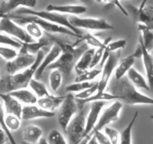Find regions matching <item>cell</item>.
<instances>
[{
	"mask_svg": "<svg viewBox=\"0 0 153 144\" xmlns=\"http://www.w3.org/2000/svg\"><path fill=\"white\" fill-rule=\"evenodd\" d=\"M53 44H56L62 49V53L57 59L56 61L51 65L48 69H57L63 75V78L68 79L71 75L76 62H77L80 56L89 48V46L86 44L76 46L74 43L68 42L64 39L58 37L53 34L46 33Z\"/></svg>",
	"mask_w": 153,
	"mask_h": 144,
	"instance_id": "1",
	"label": "cell"
},
{
	"mask_svg": "<svg viewBox=\"0 0 153 144\" xmlns=\"http://www.w3.org/2000/svg\"><path fill=\"white\" fill-rule=\"evenodd\" d=\"M110 93L117 97V99L123 104L130 106H153V98L142 93L128 79L124 77L120 80H110L108 86Z\"/></svg>",
	"mask_w": 153,
	"mask_h": 144,
	"instance_id": "2",
	"label": "cell"
},
{
	"mask_svg": "<svg viewBox=\"0 0 153 144\" xmlns=\"http://www.w3.org/2000/svg\"><path fill=\"white\" fill-rule=\"evenodd\" d=\"M45 54L40 50L36 54V60L31 67L15 74H7L0 78V93L8 94L15 90L24 89L29 86V83L34 78L35 72L43 60Z\"/></svg>",
	"mask_w": 153,
	"mask_h": 144,
	"instance_id": "3",
	"label": "cell"
},
{
	"mask_svg": "<svg viewBox=\"0 0 153 144\" xmlns=\"http://www.w3.org/2000/svg\"><path fill=\"white\" fill-rule=\"evenodd\" d=\"M9 17L11 20H14L17 24L23 26V25H26V23L29 22H33L38 24L42 29L44 32L48 34H58V35H68V36H74L77 39L80 38L78 35H76L71 30L68 29V28L64 27V26H59V25L55 24V23H51V22L45 20L44 19L40 18V17H35V16L32 15H20V14H11L7 15Z\"/></svg>",
	"mask_w": 153,
	"mask_h": 144,
	"instance_id": "4",
	"label": "cell"
},
{
	"mask_svg": "<svg viewBox=\"0 0 153 144\" xmlns=\"http://www.w3.org/2000/svg\"><path fill=\"white\" fill-rule=\"evenodd\" d=\"M15 14H20V15H32L35 17H40L45 20L51 22V23H55V24L59 25V26H64L68 28V29L71 30L79 36H81L83 35V32L81 30L76 29L74 26L71 25V23L69 21V18L67 15L59 14L56 12H51V11H46V10H42V11H36L34 9H29V8H21L17 9L14 11Z\"/></svg>",
	"mask_w": 153,
	"mask_h": 144,
	"instance_id": "5",
	"label": "cell"
},
{
	"mask_svg": "<svg viewBox=\"0 0 153 144\" xmlns=\"http://www.w3.org/2000/svg\"><path fill=\"white\" fill-rule=\"evenodd\" d=\"M86 114L84 107H79L77 114L69 123L65 134L70 144H80L83 140L86 124Z\"/></svg>",
	"mask_w": 153,
	"mask_h": 144,
	"instance_id": "6",
	"label": "cell"
},
{
	"mask_svg": "<svg viewBox=\"0 0 153 144\" xmlns=\"http://www.w3.org/2000/svg\"><path fill=\"white\" fill-rule=\"evenodd\" d=\"M79 107L74 95L68 93L65 96V99L59 108L58 122L63 132L65 133L69 123L77 114Z\"/></svg>",
	"mask_w": 153,
	"mask_h": 144,
	"instance_id": "7",
	"label": "cell"
},
{
	"mask_svg": "<svg viewBox=\"0 0 153 144\" xmlns=\"http://www.w3.org/2000/svg\"><path fill=\"white\" fill-rule=\"evenodd\" d=\"M69 21L72 26L79 30L85 29L88 31H110L115 29L113 25L104 18L71 16L69 18Z\"/></svg>",
	"mask_w": 153,
	"mask_h": 144,
	"instance_id": "8",
	"label": "cell"
},
{
	"mask_svg": "<svg viewBox=\"0 0 153 144\" xmlns=\"http://www.w3.org/2000/svg\"><path fill=\"white\" fill-rule=\"evenodd\" d=\"M0 32L9 35L22 44L35 42V40L28 35L25 28L17 24L7 15L0 19Z\"/></svg>",
	"mask_w": 153,
	"mask_h": 144,
	"instance_id": "9",
	"label": "cell"
},
{
	"mask_svg": "<svg viewBox=\"0 0 153 144\" xmlns=\"http://www.w3.org/2000/svg\"><path fill=\"white\" fill-rule=\"evenodd\" d=\"M35 60L36 55L29 53L22 45V48L19 50L17 56L6 62L5 71L8 74H15L31 67L35 63Z\"/></svg>",
	"mask_w": 153,
	"mask_h": 144,
	"instance_id": "10",
	"label": "cell"
},
{
	"mask_svg": "<svg viewBox=\"0 0 153 144\" xmlns=\"http://www.w3.org/2000/svg\"><path fill=\"white\" fill-rule=\"evenodd\" d=\"M123 107V104L119 100L113 101V103L106 107L101 112L99 120L94 128L92 134L97 131H102L104 128L117 121L120 118Z\"/></svg>",
	"mask_w": 153,
	"mask_h": 144,
	"instance_id": "11",
	"label": "cell"
},
{
	"mask_svg": "<svg viewBox=\"0 0 153 144\" xmlns=\"http://www.w3.org/2000/svg\"><path fill=\"white\" fill-rule=\"evenodd\" d=\"M120 56H121V50L110 53V56L102 67L101 78L98 81L97 93H102V92H105L106 89L107 88L110 80H111L112 76L114 73L115 69L117 68L118 63L120 62Z\"/></svg>",
	"mask_w": 153,
	"mask_h": 144,
	"instance_id": "12",
	"label": "cell"
},
{
	"mask_svg": "<svg viewBox=\"0 0 153 144\" xmlns=\"http://www.w3.org/2000/svg\"><path fill=\"white\" fill-rule=\"evenodd\" d=\"M125 8L134 23L143 25L153 30V6L146 5L140 8L133 5H127Z\"/></svg>",
	"mask_w": 153,
	"mask_h": 144,
	"instance_id": "13",
	"label": "cell"
},
{
	"mask_svg": "<svg viewBox=\"0 0 153 144\" xmlns=\"http://www.w3.org/2000/svg\"><path fill=\"white\" fill-rule=\"evenodd\" d=\"M141 56H142V48L139 45L133 53L127 56L126 58L120 60V62L118 63L114 71L115 80H120L123 77H126L128 71L132 67H134L133 65L134 64L135 59L140 58Z\"/></svg>",
	"mask_w": 153,
	"mask_h": 144,
	"instance_id": "14",
	"label": "cell"
},
{
	"mask_svg": "<svg viewBox=\"0 0 153 144\" xmlns=\"http://www.w3.org/2000/svg\"><path fill=\"white\" fill-rule=\"evenodd\" d=\"M105 104L106 101H95L91 103L90 109L86 116V130L83 135V139L92 134V131L99 120V117Z\"/></svg>",
	"mask_w": 153,
	"mask_h": 144,
	"instance_id": "15",
	"label": "cell"
},
{
	"mask_svg": "<svg viewBox=\"0 0 153 144\" xmlns=\"http://www.w3.org/2000/svg\"><path fill=\"white\" fill-rule=\"evenodd\" d=\"M61 53L62 49L60 48V47L56 44H53V46L51 48V49H50V50L48 51V53L45 56L40 65L38 66V69L35 72V76H34V78L36 79V80H40L42 76H43L45 71L48 69V68L51 65L53 64L56 61V59L59 58Z\"/></svg>",
	"mask_w": 153,
	"mask_h": 144,
	"instance_id": "16",
	"label": "cell"
},
{
	"mask_svg": "<svg viewBox=\"0 0 153 144\" xmlns=\"http://www.w3.org/2000/svg\"><path fill=\"white\" fill-rule=\"evenodd\" d=\"M36 5L37 0H8L0 5V15H8L21 8L34 9Z\"/></svg>",
	"mask_w": 153,
	"mask_h": 144,
	"instance_id": "17",
	"label": "cell"
},
{
	"mask_svg": "<svg viewBox=\"0 0 153 144\" xmlns=\"http://www.w3.org/2000/svg\"><path fill=\"white\" fill-rule=\"evenodd\" d=\"M55 112H50L42 109L37 104L24 105L22 111L21 120L31 121L38 119H50L55 117Z\"/></svg>",
	"mask_w": 153,
	"mask_h": 144,
	"instance_id": "18",
	"label": "cell"
},
{
	"mask_svg": "<svg viewBox=\"0 0 153 144\" xmlns=\"http://www.w3.org/2000/svg\"><path fill=\"white\" fill-rule=\"evenodd\" d=\"M46 11L51 12L59 13V14H70L71 16H78L84 14L87 11L86 6L83 5H56L49 4L47 6Z\"/></svg>",
	"mask_w": 153,
	"mask_h": 144,
	"instance_id": "19",
	"label": "cell"
},
{
	"mask_svg": "<svg viewBox=\"0 0 153 144\" xmlns=\"http://www.w3.org/2000/svg\"><path fill=\"white\" fill-rule=\"evenodd\" d=\"M0 98L3 102V107L6 114H12L21 119L23 104L10 94L0 93Z\"/></svg>",
	"mask_w": 153,
	"mask_h": 144,
	"instance_id": "20",
	"label": "cell"
},
{
	"mask_svg": "<svg viewBox=\"0 0 153 144\" xmlns=\"http://www.w3.org/2000/svg\"><path fill=\"white\" fill-rule=\"evenodd\" d=\"M65 95H49L44 98H38L37 105L45 111L50 112H55L56 110L59 109L63 102Z\"/></svg>",
	"mask_w": 153,
	"mask_h": 144,
	"instance_id": "21",
	"label": "cell"
},
{
	"mask_svg": "<svg viewBox=\"0 0 153 144\" xmlns=\"http://www.w3.org/2000/svg\"><path fill=\"white\" fill-rule=\"evenodd\" d=\"M44 131L41 127L35 125L26 126L23 130V140L28 144H38L43 138Z\"/></svg>",
	"mask_w": 153,
	"mask_h": 144,
	"instance_id": "22",
	"label": "cell"
},
{
	"mask_svg": "<svg viewBox=\"0 0 153 144\" xmlns=\"http://www.w3.org/2000/svg\"><path fill=\"white\" fill-rule=\"evenodd\" d=\"M139 45L142 48V58L143 63L144 70L146 75V80L148 81L150 91L153 92V56L151 53L148 52L144 48L143 45L139 40Z\"/></svg>",
	"mask_w": 153,
	"mask_h": 144,
	"instance_id": "23",
	"label": "cell"
},
{
	"mask_svg": "<svg viewBox=\"0 0 153 144\" xmlns=\"http://www.w3.org/2000/svg\"><path fill=\"white\" fill-rule=\"evenodd\" d=\"M95 48H88L78 59L77 62H76L74 66V71L76 72V74H82L86 71L90 69L91 62H92V57L95 53Z\"/></svg>",
	"mask_w": 153,
	"mask_h": 144,
	"instance_id": "24",
	"label": "cell"
},
{
	"mask_svg": "<svg viewBox=\"0 0 153 144\" xmlns=\"http://www.w3.org/2000/svg\"><path fill=\"white\" fill-rule=\"evenodd\" d=\"M8 94L14 97L22 104H24V105L36 104L38 99V97L34 94V92L30 89H28L27 88L15 90Z\"/></svg>",
	"mask_w": 153,
	"mask_h": 144,
	"instance_id": "25",
	"label": "cell"
},
{
	"mask_svg": "<svg viewBox=\"0 0 153 144\" xmlns=\"http://www.w3.org/2000/svg\"><path fill=\"white\" fill-rule=\"evenodd\" d=\"M126 77L129 80V81L137 88L140 89H145V90L150 91L149 86L146 78H145L142 74H140L136 68L132 67L126 74Z\"/></svg>",
	"mask_w": 153,
	"mask_h": 144,
	"instance_id": "26",
	"label": "cell"
},
{
	"mask_svg": "<svg viewBox=\"0 0 153 144\" xmlns=\"http://www.w3.org/2000/svg\"><path fill=\"white\" fill-rule=\"evenodd\" d=\"M137 29L140 32L139 40L148 52L151 53L153 50V30L143 25L138 24Z\"/></svg>",
	"mask_w": 153,
	"mask_h": 144,
	"instance_id": "27",
	"label": "cell"
},
{
	"mask_svg": "<svg viewBox=\"0 0 153 144\" xmlns=\"http://www.w3.org/2000/svg\"><path fill=\"white\" fill-rule=\"evenodd\" d=\"M126 45H127V42H126V39H119V40L111 41L106 46L105 49H104V54H103L102 59H101V61L100 62V65L103 67V65L106 62L107 59L109 58L111 53L121 50L122 49H123L126 46Z\"/></svg>",
	"mask_w": 153,
	"mask_h": 144,
	"instance_id": "28",
	"label": "cell"
},
{
	"mask_svg": "<svg viewBox=\"0 0 153 144\" xmlns=\"http://www.w3.org/2000/svg\"><path fill=\"white\" fill-rule=\"evenodd\" d=\"M52 43V41L50 39L48 35H44V37L40 40L35 41L32 43H23V47L31 54L36 55L43 48H47Z\"/></svg>",
	"mask_w": 153,
	"mask_h": 144,
	"instance_id": "29",
	"label": "cell"
},
{
	"mask_svg": "<svg viewBox=\"0 0 153 144\" xmlns=\"http://www.w3.org/2000/svg\"><path fill=\"white\" fill-rule=\"evenodd\" d=\"M137 117L138 111H135L128 125L120 132V143L119 144H132V130H133L134 125L136 122Z\"/></svg>",
	"mask_w": 153,
	"mask_h": 144,
	"instance_id": "30",
	"label": "cell"
},
{
	"mask_svg": "<svg viewBox=\"0 0 153 144\" xmlns=\"http://www.w3.org/2000/svg\"><path fill=\"white\" fill-rule=\"evenodd\" d=\"M82 42H84L86 45H87L88 46H90L91 48H95V49L101 48L104 45V41L100 40L97 36L94 35L91 32H86V33L84 34L83 33V35L77 39L76 42L74 43V45L77 46V45Z\"/></svg>",
	"mask_w": 153,
	"mask_h": 144,
	"instance_id": "31",
	"label": "cell"
},
{
	"mask_svg": "<svg viewBox=\"0 0 153 144\" xmlns=\"http://www.w3.org/2000/svg\"><path fill=\"white\" fill-rule=\"evenodd\" d=\"M29 86L31 90L34 92V94L38 97V98H44V97L51 95L45 83L41 82L39 80L32 78L29 82Z\"/></svg>",
	"mask_w": 153,
	"mask_h": 144,
	"instance_id": "32",
	"label": "cell"
},
{
	"mask_svg": "<svg viewBox=\"0 0 153 144\" xmlns=\"http://www.w3.org/2000/svg\"><path fill=\"white\" fill-rule=\"evenodd\" d=\"M63 81V75L57 69H52L49 75V83L53 92H56L62 86Z\"/></svg>",
	"mask_w": 153,
	"mask_h": 144,
	"instance_id": "33",
	"label": "cell"
},
{
	"mask_svg": "<svg viewBox=\"0 0 153 144\" xmlns=\"http://www.w3.org/2000/svg\"><path fill=\"white\" fill-rule=\"evenodd\" d=\"M24 28L28 35L35 41L40 40L45 35L44 31L42 30V28L33 22H29V23H26Z\"/></svg>",
	"mask_w": 153,
	"mask_h": 144,
	"instance_id": "34",
	"label": "cell"
},
{
	"mask_svg": "<svg viewBox=\"0 0 153 144\" xmlns=\"http://www.w3.org/2000/svg\"><path fill=\"white\" fill-rule=\"evenodd\" d=\"M95 82H74L73 83L68 85L65 87V92L68 93H80L85 89L91 87Z\"/></svg>",
	"mask_w": 153,
	"mask_h": 144,
	"instance_id": "35",
	"label": "cell"
},
{
	"mask_svg": "<svg viewBox=\"0 0 153 144\" xmlns=\"http://www.w3.org/2000/svg\"><path fill=\"white\" fill-rule=\"evenodd\" d=\"M101 70L99 69H89L82 74H78L75 78L74 82H92L101 74Z\"/></svg>",
	"mask_w": 153,
	"mask_h": 144,
	"instance_id": "36",
	"label": "cell"
},
{
	"mask_svg": "<svg viewBox=\"0 0 153 144\" xmlns=\"http://www.w3.org/2000/svg\"><path fill=\"white\" fill-rule=\"evenodd\" d=\"M48 144H68L64 135L59 130H51L46 138Z\"/></svg>",
	"mask_w": 153,
	"mask_h": 144,
	"instance_id": "37",
	"label": "cell"
},
{
	"mask_svg": "<svg viewBox=\"0 0 153 144\" xmlns=\"http://www.w3.org/2000/svg\"><path fill=\"white\" fill-rule=\"evenodd\" d=\"M21 119L17 116L12 115V114H5V125L8 131H10L11 133L14 131H17V130L20 129V126H21Z\"/></svg>",
	"mask_w": 153,
	"mask_h": 144,
	"instance_id": "38",
	"label": "cell"
},
{
	"mask_svg": "<svg viewBox=\"0 0 153 144\" xmlns=\"http://www.w3.org/2000/svg\"><path fill=\"white\" fill-rule=\"evenodd\" d=\"M0 45L10 47V48H14V49L20 50L22 48L23 44L19 42V41L11 38L9 35L0 32Z\"/></svg>",
	"mask_w": 153,
	"mask_h": 144,
	"instance_id": "39",
	"label": "cell"
},
{
	"mask_svg": "<svg viewBox=\"0 0 153 144\" xmlns=\"http://www.w3.org/2000/svg\"><path fill=\"white\" fill-rule=\"evenodd\" d=\"M103 133L106 135L107 139L111 144H119L120 143V132H119L117 129L112 127L107 126L103 129Z\"/></svg>",
	"mask_w": 153,
	"mask_h": 144,
	"instance_id": "40",
	"label": "cell"
},
{
	"mask_svg": "<svg viewBox=\"0 0 153 144\" xmlns=\"http://www.w3.org/2000/svg\"><path fill=\"white\" fill-rule=\"evenodd\" d=\"M5 110H4V107L1 103H0V126L5 131V132L6 133L7 136H8V140L11 143V144H17V141L14 139V136H13L12 133H11L10 131H8V129L7 128L6 125H5Z\"/></svg>",
	"mask_w": 153,
	"mask_h": 144,
	"instance_id": "41",
	"label": "cell"
},
{
	"mask_svg": "<svg viewBox=\"0 0 153 144\" xmlns=\"http://www.w3.org/2000/svg\"><path fill=\"white\" fill-rule=\"evenodd\" d=\"M17 54H18V51L17 50V49L0 45V56L6 60L7 62L11 61L13 59L15 58Z\"/></svg>",
	"mask_w": 153,
	"mask_h": 144,
	"instance_id": "42",
	"label": "cell"
},
{
	"mask_svg": "<svg viewBox=\"0 0 153 144\" xmlns=\"http://www.w3.org/2000/svg\"><path fill=\"white\" fill-rule=\"evenodd\" d=\"M98 82H95V84L91 87L88 88V89H85L83 92H80V93L75 94L74 97L76 100H86L88 99L89 98L92 97L95 94L97 93L98 92Z\"/></svg>",
	"mask_w": 153,
	"mask_h": 144,
	"instance_id": "43",
	"label": "cell"
},
{
	"mask_svg": "<svg viewBox=\"0 0 153 144\" xmlns=\"http://www.w3.org/2000/svg\"><path fill=\"white\" fill-rule=\"evenodd\" d=\"M95 2L98 3H104V4H109V5H112L113 6H116L117 8H119L120 11L124 14L126 17H128V14L127 11H126L125 6L122 5L120 2V0H95Z\"/></svg>",
	"mask_w": 153,
	"mask_h": 144,
	"instance_id": "44",
	"label": "cell"
},
{
	"mask_svg": "<svg viewBox=\"0 0 153 144\" xmlns=\"http://www.w3.org/2000/svg\"><path fill=\"white\" fill-rule=\"evenodd\" d=\"M85 144H100L97 140L96 137L94 134H91L88 137L85 138Z\"/></svg>",
	"mask_w": 153,
	"mask_h": 144,
	"instance_id": "45",
	"label": "cell"
},
{
	"mask_svg": "<svg viewBox=\"0 0 153 144\" xmlns=\"http://www.w3.org/2000/svg\"><path fill=\"white\" fill-rule=\"evenodd\" d=\"M8 140V136L5 131L0 127V144H5Z\"/></svg>",
	"mask_w": 153,
	"mask_h": 144,
	"instance_id": "46",
	"label": "cell"
},
{
	"mask_svg": "<svg viewBox=\"0 0 153 144\" xmlns=\"http://www.w3.org/2000/svg\"><path fill=\"white\" fill-rule=\"evenodd\" d=\"M78 1H80V2H82V3L86 5H91L92 3V2H93V0H78Z\"/></svg>",
	"mask_w": 153,
	"mask_h": 144,
	"instance_id": "47",
	"label": "cell"
},
{
	"mask_svg": "<svg viewBox=\"0 0 153 144\" xmlns=\"http://www.w3.org/2000/svg\"><path fill=\"white\" fill-rule=\"evenodd\" d=\"M147 1H148V0H143V2H141V4H140V5L139 8H143V7L145 6L146 5V2H147Z\"/></svg>",
	"mask_w": 153,
	"mask_h": 144,
	"instance_id": "48",
	"label": "cell"
},
{
	"mask_svg": "<svg viewBox=\"0 0 153 144\" xmlns=\"http://www.w3.org/2000/svg\"><path fill=\"white\" fill-rule=\"evenodd\" d=\"M38 144H48V143H47L46 139H45V138H42V140L38 143Z\"/></svg>",
	"mask_w": 153,
	"mask_h": 144,
	"instance_id": "49",
	"label": "cell"
},
{
	"mask_svg": "<svg viewBox=\"0 0 153 144\" xmlns=\"http://www.w3.org/2000/svg\"><path fill=\"white\" fill-rule=\"evenodd\" d=\"M149 117H150V119H152V120H153V115H151Z\"/></svg>",
	"mask_w": 153,
	"mask_h": 144,
	"instance_id": "50",
	"label": "cell"
},
{
	"mask_svg": "<svg viewBox=\"0 0 153 144\" xmlns=\"http://www.w3.org/2000/svg\"><path fill=\"white\" fill-rule=\"evenodd\" d=\"M7 1H8V0H3V2H7Z\"/></svg>",
	"mask_w": 153,
	"mask_h": 144,
	"instance_id": "51",
	"label": "cell"
},
{
	"mask_svg": "<svg viewBox=\"0 0 153 144\" xmlns=\"http://www.w3.org/2000/svg\"><path fill=\"white\" fill-rule=\"evenodd\" d=\"M2 16H1V15H0V19L2 18Z\"/></svg>",
	"mask_w": 153,
	"mask_h": 144,
	"instance_id": "52",
	"label": "cell"
}]
</instances>
